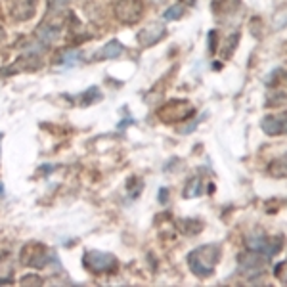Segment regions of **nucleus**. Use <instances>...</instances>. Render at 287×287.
Listing matches in <instances>:
<instances>
[{"label": "nucleus", "mask_w": 287, "mask_h": 287, "mask_svg": "<svg viewBox=\"0 0 287 287\" xmlns=\"http://www.w3.org/2000/svg\"><path fill=\"white\" fill-rule=\"evenodd\" d=\"M0 138H2V136H0Z\"/></svg>", "instance_id": "17"}, {"label": "nucleus", "mask_w": 287, "mask_h": 287, "mask_svg": "<svg viewBox=\"0 0 287 287\" xmlns=\"http://www.w3.org/2000/svg\"><path fill=\"white\" fill-rule=\"evenodd\" d=\"M262 130L266 134H281V132H287V113L283 115H266L262 119Z\"/></svg>", "instance_id": "4"}, {"label": "nucleus", "mask_w": 287, "mask_h": 287, "mask_svg": "<svg viewBox=\"0 0 287 287\" xmlns=\"http://www.w3.org/2000/svg\"><path fill=\"white\" fill-rule=\"evenodd\" d=\"M266 258H260V255L258 253H245V255H241L239 257V262L241 264H245V268H251V266H257V268H260V266L264 264Z\"/></svg>", "instance_id": "8"}, {"label": "nucleus", "mask_w": 287, "mask_h": 287, "mask_svg": "<svg viewBox=\"0 0 287 287\" xmlns=\"http://www.w3.org/2000/svg\"><path fill=\"white\" fill-rule=\"evenodd\" d=\"M67 4H69V0H48V10H50V14H56Z\"/></svg>", "instance_id": "12"}, {"label": "nucleus", "mask_w": 287, "mask_h": 287, "mask_svg": "<svg viewBox=\"0 0 287 287\" xmlns=\"http://www.w3.org/2000/svg\"><path fill=\"white\" fill-rule=\"evenodd\" d=\"M77 59H79V52H69V54H65V56L61 57L64 64H73V61H77Z\"/></svg>", "instance_id": "14"}, {"label": "nucleus", "mask_w": 287, "mask_h": 287, "mask_svg": "<svg viewBox=\"0 0 287 287\" xmlns=\"http://www.w3.org/2000/svg\"><path fill=\"white\" fill-rule=\"evenodd\" d=\"M165 35V25L161 23H151L148 27H144L140 33H138V40L142 46H150V44L157 43L161 36Z\"/></svg>", "instance_id": "5"}, {"label": "nucleus", "mask_w": 287, "mask_h": 287, "mask_svg": "<svg viewBox=\"0 0 287 287\" xmlns=\"http://www.w3.org/2000/svg\"><path fill=\"white\" fill-rule=\"evenodd\" d=\"M186 2H188V4H194L195 0H186Z\"/></svg>", "instance_id": "15"}, {"label": "nucleus", "mask_w": 287, "mask_h": 287, "mask_svg": "<svg viewBox=\"0 0 287 287\" xmlns=\"http://www.w3.org/2000/svg\"><path fill=\"white\" fill-rule=\"evenodd\" d=\"M90 98H96V100H98V98H100V90H98V88H90V90H86L85 94H83V100H85V104H90Z\"/></svg>", "instance_id": "13"}, {"label": "nucleus", "mask_w": 287, "mask_h": 287, "mask_svg": "<svg viewBox=\"0 0 287 287\" xmlns=\"http://www.w3.org/2000/svg\"><path fill=\"white\" fill-rule=\"evenodd\" d=\"M274 276H276L281 283H287V258L274 268Z\"/></svg>", "instance_id": "10"}, {"label": "nucleus", "mask_w": 287, "mask_h": 287, "mask_svg": "<svg viewBox=\"0 0 287 287\" xmlns=\"http://www.w3.org/2000/svg\"><path fill=\"white\" fill-rule=\"evenodd\" d=\"M182 14H184V6L176 4V6L169 8L163 17H165L167 22H174V19H180V17H182Z\"/></svg>", "instance_id": "9"}, {"label": "nucleus", "mask_w": 287, "mask_h": 287, "mask_svg": "<svg viewBox=\"0 0 287 287\" xmlns=\"http://www.w3.org/2000/svg\"><path fill=\"white\" fill-rule=\"evenodd\" d=\"M199 190H201L199 178H194L186 188V197H194V195H197V194H199Z\"/></svg>", "instance_id": "11"}, {"label": "nucleus", "mask_w": 287, "mask_h": 287, "mask_svg": "<svg viewBox=\"0 0 287 287\" xmlns=\"http://www.w3.org/2000/svg\"><path fill=\"white\" fill-rule=\"evenodd\" d=\"M0 195H2V184H0Z\"/></svg>", "instance_id": "16"}, {"label": "nucleus", "mask_w": 287, "mask_h": 287, "mask_svg": "<svg viewBox=\"0 0 287 287\" xmlns=\"http://www.w3.org/2000/svg\"><path fill=\"white\" fill-rule=\"evenodd\" d=\"M122 50H125V48H122V44L119 43V40H109V43L106 44V46H104V48H101L100 52H98V56L104 57V59H106V57H109V59H113V57H119V56H121Z\"/></svg>", "instance_id": "7"}, {"label": "nucleus", "mask_w": 287, "mask_h": 287, "mask_svg": "<svg viewBox=\"0 0 287 287\" xmlns=\"http://www.w3.org/2000/svg\"><path fill=\"white\" fill-rule=\"evenodd\" d=\"M85 264L88 266L90 270H94V272H108V270L115 268L117 260H115L113 255H108V253L90 251V253H86Z\"/></svg>", "instance_id": "3"}, {"label": "nucleus", "mask_w": 287, "mask_h": 287, "mask_svg": "<svg viewBox=\"0 0 287 287\" xmlns=\"http://www.w3.org/2000/svg\"><path fill=\"white\" fill-rule=\"evenodd\" d=\"M115 15L122 23H134L142 15V2L140 0H119L115 4Z\"/></svg>", "instance_id": "2"}, {"label": "nucleus", "mask_w": 287, "mask_h": 287, "mask_svg": "<svg viewBox=\"0 0 287 287\" xmlns=\"http://www.w3.org/2000/svg\"><path fill=\"white\" fill-rule=\"evenodd\" d=\"M220 258V247L218 245H203L199 249L190 253L188 257V264L194 270V274L205 278V276H211L213 270H215V264Z\"/></svg>", "instance_id": "1"}, {"label": "nucleus", "mask_w": 287, "mask_h": 287, "mask_svg": "<svg viewBox=\"0 0 287 287\" xmlns=\"http://www.w3.org/2000/svg\"><path fill=\"white\" fill-rule=\"evenodd\" d=\"M33 10H35V0H15L14 17H17V19H27V17L33 15Z\"/></svg>", "instance_id": "6"}]
</instances>
